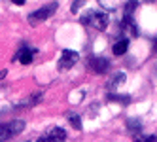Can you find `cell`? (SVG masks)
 Masks as SVG:
<instances>
[{"mask_svg":"<svg viewBox=\"0 0 157 142\" xmlns=\"http://www.w3.org/2000/svg\"><path fill=\"white\" fill-rule=\"evenodd\" d=\"M76 61H78V53L72 51V49H64L61 53V59H59V68L61 70H68L76 64Z\"/></svg>","mask_w":157,"mask_h":142,"instance_id":"obj_5","label":"cell"},{"mask_svg":"<svg viewBox=\"0 0 157 142\" xmlns=\"http://www.w3.org/2000/svg\"><path fill=\"white\" fill-rule=\"evenodd\" d=\"M4 76H6V70H2V72H0V80H2Z\"/></svg>","mask_w":157,"mask_h":142,"instance_id":"obj_16","label":"cell"},{"mask_svg":"<svg viewBox=\"0 0 157 142\" xmlns=\"http://www.w3.org/2000/svg\"><path fill=\"white\" fill-rule=\"evenodd\" d=\"M123 82H125V74L123 72H117L114 78L110 80V89H114V87H117V85H121Z\"/></svg>","mask_w":157,"mask_h":142,"instance_id":"obj_9","label":"cell"},{"mask_svg":"<svg viewBox=\"0 0 157 142\" xmlns=\"http://www.w3.org/2000/svg\"><path fill=\"white\" fill-rule=\"evenodd\" d=\"M136 6H138L136 2H127V4H125V15H127V17H131V12H132V10L136 8Z\"/></svg>","mask_w":157,"mask_h":142,"instance_id":"obj_14","label":"cell"},{"mask_svg":"<svg viewBox=\"0 0 157 142\" xmlns=\"http://www.w3.org/2000/svg\"><path fill=\"white\" fill-rule=\"evenodd\" d=\"M82 4H83V2H72V12L76 13L78 10H80V6H82Z\"/></svg>","mask_w":157,"mask_h":142,"instance_id":"obj_15","label":"cell"},{"mask_svg":"<svg viewBox=\"0 0 157 142\" xmlns=\"http://www.w3.org/2000/svg\"><path fill=\"white\" fill-rule=\"evenodd\" d=\"M108 67H110V61L104 59V57H93V59H89V68H91L93 72H97V74L106 72Z\"/></svg>","mask_w":157,"mask_h":142,"instance_id":"obj_6","label":"cell"},{"mask_svg":"<svg viewBox=\"0 0 157 142\" xmlns=\"http://www.w3.org/2000/svg\"><path fill=\"white\" fill-rule=\"evenodd\" d=\"M32 53H36V51H30V49H23V51H19V55L17 59L23 63V64H29L32 61Z\"/></svg>","mask_w":157,"mask_h":142,"instance_id":"obj_8","label":"cell"},{"mask_svg":"<svg viewBox=\"0 0 157 142\" xmlns=\"http://www.w3.org/2000/svg\"><path fill=\"white\" fill-rule=\"evenodd\" d=\"M127 48H129V40L123 38V40H119V42L114 44V53H116V55H123V53L127 51Z\"/></svg>","mask_w":157,"mask_h":142,"instance_id":"obj_7","label":"cell"},{"mask_svg":"<svg viewBox=\"0 0 157 142\" xmlns=\"http://www.w3.org/2000/svg\"><path fill=\"white\" fill-rule=\"evenodd\" d=\"M153 135H134V142H155Z\"/></svg>","mask_w":157,"mask_h":142,"instance_id":"obj_11","label":"cell"},{"mask_svg":"<svg viewBox=\"0 0 157 142\" xmlns=\"http://www.w3.org/2000/svg\"><path fill=\"white\" fill-rule=\"evenodd\" d=\"M68 121L72 123V127H76L78 131L82 129V119H80V116H74V114H68Z\"/></svg>","mask_w":157,"mask_h":142,"instance_id":"obj_12","label":"cell"},{"mask_svg":"<svg viewBox=\"0 0 157 142\" xmlns=\"http://www.w3.org/2000/svg\"><path fill=\"white\" fill-rule=\"evenodd\" d=\"M82 23L83 25H93L98 30H104L108 27V23H110V19H108V15L104 12H89V13H85L82 17Z\"/></svg>","mask_w":157,"mask_h":142,"instance_id":"obj_2","label":"cell"},{"mask_svg":"<svg viewBox=\"0 0 157 142\" xmlns=\"http://www.w3.org/2000/svg\"><path fill=\"white\" fill-rule=\"evenodd\" d=\"M55 10H57V4H55V2L46 4V6H42L40 10H36V12H32V13L29 15V21H30L32 25H38V23H42V21L49 19V17L55 13Z\"/></svg>","mask_w":157,"mask_h":142,"instance_id":"obj_3","label":"cell"},{"mask_svg":"<svg viewBox=\"0 0 157 142\" xmlns=\"http://www.w3.org/2000/svg\"><path fill=\"white\" fill-rule=\"evenodd\" d=\"M127 127L131 129V131H140V127H142V123H140V119H129L127 121Z\"/></svg>","mask_w":157,"mask_h":142,"instance_id":"obj_13","label":"cell"},{"mask_svg":"<svg viewBox=\"0 0 157 142\" xmlns=\"http://www.w3.org/2000/svg\"><path fill=\"white\" fill-rule=\"evenodd\" d=\"M108 101H119V102L129 104L131 102V97L129 95H108Z\"/></svg>","mask_w":157,"mask_h":142,"instance_id":"obj_10","label":"cell"},{"mask_svg":"<svg viewBox=\"0 0 157 142\" xmlns=\"http://www.w3.org/2000/svg\"><path fill=\"white\" fill-rule=\"evenodd\" d=\"M64 138H66L64 129H61V127H49L46 133L40 136L38 142H63Z\"/></svg>","mask_w":157,"mask_h":142,"instance_id":"obj_4","label":"cell"},{"mask_svg":"<svg viewBox=\"0 0 157 142\" xmlns=\"http://www.w3.org/2000/svg\"><path fill=\"white\" fill-rule=\"evenodd\" d=\"M23 129H25V121H23V119H13V121L2 125V127H0V142H6L10 138L21 135Z\"/></svg>","mask_w":157,"mask_h":142,"instance_id":"obj_1","label":"cell"}]
</instances>
